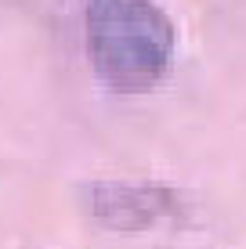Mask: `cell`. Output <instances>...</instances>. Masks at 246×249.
I'll list each match as a JSON object with an SVG mask.
<instances>
[{
  "label": "cell",
  "instance_id": "obj_2",
  "mask_svg": "<svg viewBox=\"0 0 246 249\" xmlns=\"http://www.w3.org/2000/svg\"><path fill=\"white\" fill-rule=\"evenodd\" d=\"M83 202L109 231H152L181 213V195L152 181H95L83 188Z\"/></svg>",
  "mask_w": 246,
  "mask_h": 249
},
{
  "label": "cell",
  "instance_id": "obj_1",
  "mask_svg": "<svg viewBox=\"0 0 246 249\" xmlns=\"http://www.w3.org/2000/svg\"><path fill=\"white\" fill-rule=\"evenodd\" d=\"M87 58L116 94H145L167 76L177 47L174 18L156 0H87Z\"/></svg>",
  "mask_w": 246,
  "mask_h": 249
}]
</instances>
